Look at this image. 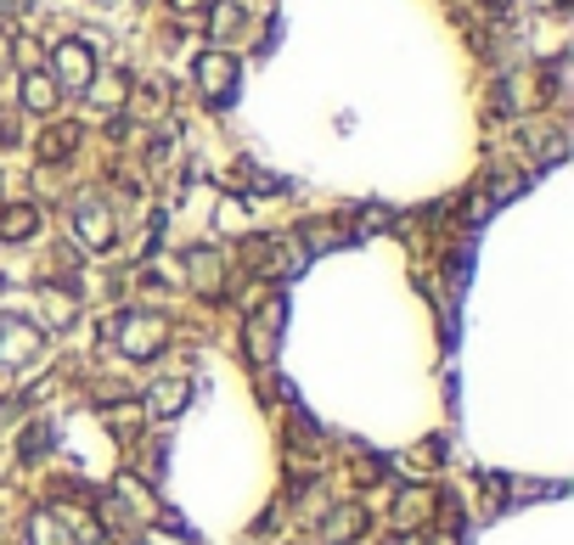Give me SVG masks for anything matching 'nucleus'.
<instances>
[{"label":"nucleus","mask_w":574,"mask_h":545,"mask_svg":"<svg viewBox=\"0 0 574 545\" xmlns=\"http://www.w3.org/2000/svg\"><path fill=\"white\" fill-rule=\"evenodd\" d=\"M163 343H170V321H163V315L135 310V315L119 321V349H124V360H152Z\"/></svg>","instance_id":"obj_1"},{"label":"nucleus","mask_w":574,"mask_h":545,"mask_svg":"<svg viewBox=\"0 0 574 545\" xmlns=\"http://www.w3.org/2000/svg\"><path fill=\"white\" fill-rule=\"evenodd\" d=\"M51 79H57V90H91V79H97L91 40H62L51 51Z\"/></svg>","instance_id":"obj_2"},{"label":"nucleus","mask_w":574,"mask_h":545,"mask_svg":"<svg viewBox=\"0 0 574 545\" xmlns=\"http://www.w3.org/2000/svg\"><path fill=\"white\" fill-rule=\"evenodd\" d=\"M46 349V332L23 315H0V366H29Z\"/></svg>","instance_id":"obj_3"},{"label":"nucleus","mask_w":574,"mask_h":545,"mask_svg":"<svg viewBox=\"0 0 574 545\" xmlns=\"http://www.w3.org/2000/svg\"><path fill=\"white\" fill-rule=\"evenodd\" d=\"M113 214L97 203V198H85V203H73V242H85L91 253H102V248H113Z\"/></svg>","instance_id":"obj_4"},{"label":"nucleus","mask_w":574,"mask_h":545,"mask_svg":"<svg viewBox=\"0 0 574 545\" xmlns=\"http://www.w3.org/2000/svg\"><path fill=\"white\" fill-rule=\"evenodd\" d=\"M198 84H203V97L209 102H231V90H236V57H225V51H203L198 57Z\"/></svg>","instance_id":"obj_5"},{"label":"nucleus","mask_w":574,"mask_h":545,"mask_svg":"<svg viewBox=\"0 0 574 545\" xmlns=\"http://www.w3.org/2000/svg\"><path fill=\"white\" fill-rule=\"evenodd\" d=\"M187 287H192L198 299H220V293H225V264H220L214 248H192V253H187Z\"/></svg>","instance_id":"obj_6"},{"label":"nucleus","mask_w":574,"mask_h":545,"mask_svg":"<svg viewBox=\"0 0 574 545\" xmlns=\"http://www.w3.org/2000/svg\"><path fill=\"white\" fill-rule=\"evenodd\" d=\"M187 400H192V377H163V383H152V388H147L141 416L170 422V416H181V411H187Z\"/></svg>","instance_id":"obj_7"},{"label":"nucleus","mask_w":574,"mask_h":545,"mask_svg":"<svg viewBox=\"0 0 574 545\" xmlns=\"http://www.w3.org/2000/svg\"><path fill=\"white\" fill-rule=\"evenodd\" d=\"M366 534V512L361 506H333L321 523H315V539L321 545H355Z\"/></svg>","instance_id":"obj_8"},{"label":"nucleus","mask_w":574,"mask_h":545,"mask_svg":"<svg viewBox=\"0 0 574 545\" xmlns=\"http://www.w3.org/2000/svg\"><path fill=\"white\" fill-rule=\"evenodd\" d=\"M282 321H288V304H282V299L265 304V321H260V315L249 321V354H254V360H271V349H276V337H282Z\"/></svg>","instance_id":"obj_9"},{"label":"nucleus","mask_w":574,"mask_h":545,"mask_svg":"<svg viewBox=\"0 0 574 545\" xmlns=\"http://www.w3.org/2000/svg\"><path fill=\"white\" fill-rule=\"evenodd\" d=\"M34 304H40V321H34L40 332H46V326H51V332L73 326V310H79V304H73V293H62V287H40V293H34Z\"/></svg>","instance_id":"obj_10"},{"label":"nucleus","mask_w":574,"mask_h":545,"mask_svg":"<svg viewBox=\"0 0 574 545\" xmlns=\"http://www.w3.org/2000/svg\"><path fill=\"white\" fill-rule=\"evenodd\" d=\"M40 231V209L34 203H12L7 214H0V242H29Z\"/></svg>","instance_id":"obj_11"},{"label":"nucleus","mask_w":574,"mask_h":545,"mask_svg":"<svg viewBox=\"0 0 574 545\" xmlns=\"http://www.w3.org/2000/svg\"><path fill=\"white\" fill-rule=\"evenodd\" d=\"M57 102H62V90H57L51 73H23V108L29 113H51Z\"/></svg>","instance_id":"obj_12"},{"label":"nucleus","mask_w":574,"mask_h":545,"mask_svg":"<svg viewBox=\"0 0 574 545\" xmlns=\"http://www.w3.org/2000/svg\"><path fill=\"white\" fill-rule=\"evenodd\" d=\"M73 147H79V130H73V124H51V130L34 141V158H40V163H62Z\"/></svg>","instance_id":"obj_13"},{"label":"nucleus","mask_w":574,"mask_h":545,"mask_svg":"<svg viewBox=\"0 0 574 545\" xmlns=\"http://www.w3.org/2000/svg\"><path fill=\"white\" fill-rule=\"evenodd\" d=\"M29 545H73V534L57 512H34L29 517Z\"/></svg>","instance_id":"obj_14"},{"label":"nucleus","mask_w":574,"mask_h":545,"mask_svg":"<svg viewBox=\"0 0 574 545\" xmlns=\"http://www.w3.org/2000/svg\"><path fill=\"white\" fill-rule=\"evenodd\" d=\"M429 506H434L429 490H405V495L394 501V528H412L417 517H429Z\"/></svg>","instance_id":"obj_15"},{"label":"nucleus","mask_w":574,"mask_h":545,"mask_svg":"<svg viewBox=\"0 0 574 545\" xmlns=\"http://www.w3.org/2000/svg\"><path fill=\"white\" fill-rule=\"evenodd\" d=\"M91 97H97V108H119V97H130V79L124 73H102V79H91Z\"/></svg>","instance_id":"obj_16"},{"label":"nucleus","mask_w":574,"mask_h":545,"mask_svg":"<svg viewBox=\"0 0 574 545\" xmlns=\"http://www.w3.org/2000/svg\"><path fill=\"white\" fill-rule=\"evenodd\" d=\"M236 29H242V7H236V0H220L214 18H209V34H214V40H231Z\"/></svg>","instance_id":"obj_17"},{"label":"nucleus","mask_w":574,"mask_h":545,"mask_svg":"<svg viewBox=\"0 0 574 545\" xmlns=\"http://www.w3.org/2000/svg\"><path fill=\"white\" fill-rule=\"evenodd\" d=\"M339 242H344V231H326V225H321V231L304 236V253H326V248H339Z\"/></svg>","instance_id":"obj_18"},{"label":"nucleus","mask_w":574,"mask_h":545,"mask_svg":"<svg viewBox=\"0 0 574 545\" xmlns=\"http://www.w3.org/2000/svg\"><path fill=\"white\" fill-rule=\"evenodd\" d=\"M46 438H51V433H46V427L34 422V427L23 433V462H34V456H46Z\"/></svg>","instance_id":"obj_19"},{"label":"nucleus","mask_w":574,"mask_h":545,"mask_svg":"<svg viewBox=\"0 0 574 545\" xmlns=\"http://www.w3.org/2000/svg\"><path fill=\"white\" fill-rule=\"evenodd\" d=\"M108 427H113V433H135V427H141V411H108Z\"/></svg>","instance_id":"obj_20"},{"label":"nucleus","mask_w":574,"mask_h":545,"mask_svg":"<svg viewBox=\"0 0 574 545\" xmlns=\"http://www.w3.org/2000/svg\"><path fill=\"white\" fill-rule=\"evenodd\" d=\"M0 141H7V147L18 141V119H12V113H0Z\"/></svg>","instance_id":"obj_21"},{"label":"nucleus","mask_w":574,"mask_h":545,"mask_svg":"<svg viewBox=\"0 0 574 545\" xmlns=\"http://www.w3.org/2000/svg\"><path fill=\"white\" fill-rule=\"evenodd\" d=\"M12 68V40H7V29H0V73Z\"/></svg>","instance_id":"obj_22"},{"label":"nucleus","mask_w":574,"mask_h":545,"mask_svg":"<svg viewBox=\"0 0 574 545\" xmlns=\"http://www.w3.org/2000/svg\"><path fill=\"white\" fill-rule=\"evenodd\" d=\"M175 12H198V7H209V0H170Z\"/></svg>","instance_id":"obj_23"},{"label":"nucleus","mask_w":574,"mask_h":545,"mask_svg":"<svg viewBox=\"0 0 574 545\" xmlns=\"http://www.w3.org/2000/svg\"><path fill=\"white\" fill-rule=\"evenodd\" d=\"M530 7H541V12H563L568 0H530Z\"/></svg>","instance_id":"obj_24"},{"label":"nucleus","mask_w":574,"mask_h":545,"mask_svg":"<svg viewBox=\"0 0 574 545\" xmlns=\"http://www.w3.org/2000/svg\"><path fill=\"white\" fill-rule=\"evenodd\" d=\"M91 545H108V539H91Z\"/></svg>","instance_id":"obj_25"}]
</instances>
